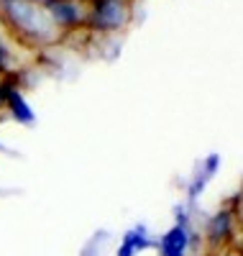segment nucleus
<instances>
[{
  "label": "nucleus",
  "mask_w": 243,
  "mask_h": 256,
  "mask_svg": "<svg viewBox=\"0 0 243 256\" xmlns=\"http://www.w3.org/2000/svg\"><path fill=\"white\" fill-rule=\"evenodd\" d=\"M0 10H3L8 26L31 44L46 46L59 41L62 36L59 26L52 20L49 10L41 3H34V0H0Z\"/></svg>",
  "instance_id": "f257e3e1"
},
{
  "label": "nucleus",
  "mask_w": 243,
  "mask_h": 256,
  "mask_svg": "<svg viewBox=\"0 0 243 256\" xmlns=\"http://www.w3.org/2000/svg\"><path fill=\"white\" fill-rule=\"evenodd\" d=\"M130 3L128 0H87V28L98 34H116L128 26Z\"/></svg>",
  "instance_id": "f03ea898"
},
{
  "label": "nucleus",
  "mask_w": 243,
  "mask_h": 256,
  "mask_svg": "<svg viewBox=\"0 0 243 256\" xmlns=\"http://www.w3.org/2000/svg\"><path fill=\"white\" fill-rule=\"evenodd\" d=\"M238 212L233 202L220 205L205 223V246L210 251V256L223 254L226 248H233V238L238 230Z\"/></svg>",
  "instance_id": "7ed1b4c3"
},
{
  "label": "nucleus",
  "mask_w": 243,
  "mask_h": 256,
  "mask_svg": "<svg viewBox=\"0 0 243 256\" xmlns=\"http://www.w3.org/2000/svg\"><path fill=\"white\" fill-rule=\"evenodd\" d=\"M44 8L49 10L52 20L59 31H74L87 26V3L84 0H46Z\"/></svg>",
  "instance_id": "20e7f679"
},
{
  "label": "nucleus",
  "mask_w": 243,
  "mask_h": 256,
  "mask_svg": "<svg viewBox=\"0 0 243 256\" xmlns=\"http://www.w3.org/2000/svg\"><path fill=\"white\" fill-rule=\"evenodd\" d=\"M192 238H194V233H192L190 226L174 223L164 236L156 241L159 256H187L190 248H192Z\"/></svg>",
  "instance_id": "39448f33"
},
{
  "label": "nucleus",
  "mask_w": 243,
  "mask_h": 256,
  "mask_svg": "<svg viewBox=\"0 0 243 256\" xmlns=\"http://www.w3.org/2000/svg\"><path fill=\"white\" fill-rule=\"evenodd\" d=\"M0 100H3L6 105H8V110H10V116L16 118V120H20V123H26V126H31L34 123V110H31V105L26 102V98H24V92H20L18 88H13V84H3L0 88Z\"/></svg>",
  "instance_id": "423d86ee"
},
{
  "label": "nucleus",
  "mask_w": 243,
  "mask_h": 256,
  "mask_svg": "<svg viewBox=\"0 0 243 256\" xmlns=\"http://www.w3.org/2000/svg\"><path fill=\"white\" fill-rule=\"evenodd\" d=\"M156 246V241L151 238V233L146 226H134L130 230H126V236L118 246V256H138L141 251Z\"/></svg>",
  "instance_id": "0eeeda50"
},
{
  "label": "nucleus",
  "mask_w": 243,
  "mask_h": 256,
  "mask_svg": "<svg viewBox=\"0 0 243 256\" xmlns=\"http://www.w3.org/2000/svg\"><path fill=\"white\" fill-rule=\"evenodd\" d=\"M218 169H220V156H218V154H210V156L202 162L200 172H197V174L192 177V182H190V190H187V202H190V205H194V200L202 195V190L210 184V177H215Z\"/></svg>",
  "instance_id": "6e6552de"
},
{
  "label": "nucleus",
  "mask_w": 243,
  "mask_h": 256,
  "mask_svg": "<svg viewBox=\"0 0 243 256\" xmlns=\"http://www.w3.org/2000/svg\"><path fill=\"white\" fill-rule=\"evenodd\" d=\"M13 67V54H10V49L6 46V41L0 38V70H10Z\"/></svg>",
  "instance_id": "1a4fd4ad"
},
{
  "label": "nucleus",
  "mask_w": 243,
  "mask_h": 256,
  "mask_svg": "<svg viewBox=\"0 0 243 256\" xmlns=\"http://www.w3.org/2000/svg\"><path fill=\"white\" fill-rule=\"evenodd\" d=\"M218 256H243V251L240 248H226L223 254H218Z\"/></svg>",
  "instance_id": "9d476101"
},
{
  "label": "nucleus",
  "mask_w": 243,
  "mask_h": 256,
  "mask_svg": "<svg viewBox=\"0 0 243 256\" xmlns=\"http://www.w3.org/2000/svg\"><path fill=\"white\" fill-rule=\"evenodd\" d=\"M34 3H41V6H44V3H46V0H34Z\"/></svg>",
  "instance_id": "9b49d317"
}]
</instances>
